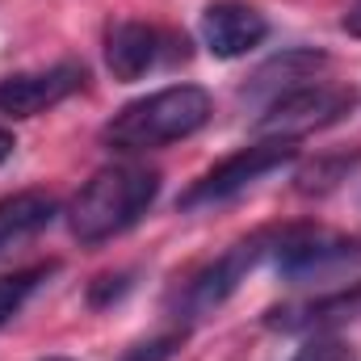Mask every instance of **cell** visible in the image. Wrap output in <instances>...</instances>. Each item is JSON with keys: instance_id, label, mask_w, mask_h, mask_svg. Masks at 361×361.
Instances as JSON below:
<instances>
[{"instance_id": "obj_1", "label": "cell", "mask_w": 361, "mask_h": 361, "mask_svg": "<svg viewBox=\"0 0 361 361\" xmlns=\"http://www.w3.org/2000/svg\"><path fill=\"white\" fill-rule=\"evenodd\" d=\"M206 122H210V92L197 85H169L122 105L105 122L101 143L122 156H139V152H156L197 135Z\"/></svg>"}, {"instance_id": "obj_2", "label": "cell", "mask_w": 361, "mask_h": 361, "mask_svg": "<svg viewBox=\"0 0 361 361\" xmlns=\"http://www.w3.org/2000/svg\"><path fill=\"white\" fill-rule=\"evenodd\" d=\"M160 173L147 164H109L85 180L68 206V227L80 244H105L130 231L156 202Z\"/></svg>"}, {"instance_id": "obj_3", "label": "cell", "mask_w": 361, "mask_h": 361, "mask_svg": "<svg viewBox=\"0 0 361 361\" xmlns=\"http://www.w3.org/2000/svg\"><path fill=\"white\" fill-rule=\"evenodd\" d=\"M277 240H281V231H261V235H248V240L231 244L223 257L202 265L193 277H185V286L173 294V311L185 315V319H202V315L219 311L240 290V281L261 265V257L269 248H277Z\"/></svg>"}, {"instance_id": "obj_4", "label": "cell", "mask_w": 361, "mask_h": 361, "mask_svg": "<svg viewBox=\"0 0 361 361\" xmlns=\"http://www.w3.org/2000/svg\"><path fill=\"white\" fill-rule=\"evenodd\" d=\"M353 105H357L353 85L311 80V85H298V89L273 97L257 118V130L265 139H298V135H311V130H324V126L341 122L345 114H353Z\"/></svg>"}, {"instance_id": "obj_5", "label": "cell", "mask_w": 361, "mask_h": 361, "mask_svg": "<svg viewBox=\"0 0 361 361\" xmlns=\"http://www.w3.org/2000/svg\"><path fill=\"white\" fill-rule=\"evenodd\" d=\"M298 156L294 139H261L252 147H240L235 156L219 160L210 173L193 180L185 193H180V210H197V206H214V202H227L235 193H244L248 185H257L261 177H269L277 169H286L290 160Z\"/></svg>"}, {"instance_id": "obj_6", "label": "cell", "mask_w": 361, "mask_h": 361, "mask_svg": "<svg viewBox=\"0 0 361 361\" xmlns=\"http://www.w3.org/2000/svg\"><path fill=\"white\" fill-rule=\"evenodd\" d=\"M177 55H185V38L177 42L173 34L143 25V21H118L105 34V63H109L114 80H139Z\"/></svg>"}, {"instance_id": "obj_7", "label": "cell", "mask_w": 361, "mask_h": 361, "mask_svg": "<svg viewBox=\"0 0 361 361\" xmlns=\"http://www.w3.org/2000/svg\"><path fill=\"white\" fill-rule=\"evenodd\" d=\"M80 85H85L80 63H55V68H42V72H17V76L0 80V114H8V118L47 114L51 105L68 101Z\"/></svg>"}, {"instance_id": "obj_8", "label": "cell", "mask_w": 361, "mask_h": 361, "mask_svg": "<svg viewBox=\"0 0 361 361\" xmlns=\"http://www.w3.org/2000/svg\"><path fill=\"white\" fill-rule=\"evenodd\" d=\"M269 38V21L261 8L244 0H214L202 13V42L214 59H240Z\"/></svg>"}, {"instance_id": "obj_9", "label": "cell", "mask_w": 361, "mask_h": 361, "mask_svg": "<svg viewBox=\"0 0 361 361\" xmlns=\"http://www.w3.org/2000/svg\"><path fill=\"white\" fill-rule=\"evenodd\" d=\"M319 68H328V55H324V51H311V47L281 51V55H273L269 63H265V68L252 76V85L244 89V97L261 101V109H265L273 97H281V92L298 89V85H311Z\"/></svg>"}, {"instance_id": "obj_10", "label": "cell", "mask_w": 361, "mask_h": 361, "mask_svg": "<svg viewBox=\"0 0 361 361\" xmlns=\"http://www.w3.org/2000/svg\"><path fill=\"white\" fill-rule=\"evenodd\" d=\"M59 214V202L42 189H25V193H8L0 197V252L34 240L38 231H47Z\"/></svg>"}, {"instance_id": "obj_11", "label": "cell", "mask_w": 361, "mask_h": 361, "mask_svg": "<svg viewBox=\"0 0 361 361\" xmlns=\"http://www.w3.org/2000/svg\"><path fill=\"white\" fill-rule=\"evenodd\" d=\"M353 311H361V281L353 290H336V294H319V298H307V302L273 307L269 328H277V332H311V328H324V324L345 319Z\"/></svg>"}, {"instance_id": "obj_12", "label": "cell", "mask_w": 361, "mask_h": 361, "mask_svg": "<svg viewBox=\"0 0 361 361\" xmlns=\"http://www.w3.org/2000/svg\"><path fill=\"white\" fill-rule=\"evenodd\" d=\"M55 273V265H30V269H17V273H4L0 277V328L21 315V307L34 298V290Z\"/></svg>"}, {"instance_id": "obj_13", "label": "cell", "mask_w": 361, "mask_h": 361, "mask_svg": "<svg viewBox=\"0 0 361 361\" xmlns=\"http://www.w3.org/2000/svg\"><path fill=\"white\" fill-rule=\"evenodd\" d=\"M290 361H357V353L341 336H311Z\"/></svg>"}, {"instance_id": "obj_14", "label": "cell", "mask_w": 361, "mask_h": 361, "mask_svg": "<svg viewBox=\"0 0 361 361\" xmlns=\"http://www.w3.org/2000/svg\"><path fill=\"white\" fill-rule=\"evenodd\" d=\"M180 341H185V332H169V336H160V341L139 345L135 353H126V361H164V357H173V353L180 349Z\"/></svg>"}, {"instance_id": "obj_15", "label": "cell", "mask_w": 361, "mask_h": 361, "mask_svg": "<svg viewBox=\"0 0 361 361\" xmlns=\"http://www.w3.org/2000/svg\"><path fill=\"white\" fill-rule=\"evenodd\" d=\"M126 290H130V273H118V277H97V286H92L89 302H92V307H105V302L122 298Z\"/></svg>"}, {"instance_id": "obj_16", "label": "cell", "mask_w": 361, "mask_h": 361, "mask_svg": "<svg viewBox=\"0 0 361 361\" xmlns=\"http://www.w3.org/2000/svg\"><path fill=\"white\" fill-rule=\"evenodd\" d=\"M341 25H345V34H353V38H361V4H353L345 17H341Z\"/></svg>"}, {"instance_id": "obj_17", "label": "cell", "mask_w": 361, "mask_h": 361, "mask_svg": "<svg viewBox=\"0 0 361 361\" xmlns=\"http://www.w3.org/2000/svg\"><path fill=\"white\" fill-rule=\"evenodd\" d=\"M13 147H17V139H13V130H4V126H0V164H4L8 156H13Z\"/></svg>"}, {"instance_id": "obj_18", "label": "cell", "mask_w": 361, "mask_h": 361, "mask_svg": "<svg viewBox=\"0 0 361 361\" xmlns=\"http://www.w3.org/2000/svg\"><path fill=\"white\" fill-rule=\"evenodd\" d=\"M47 361H68V357H47Z\"/></svg>"}]
</instances>
